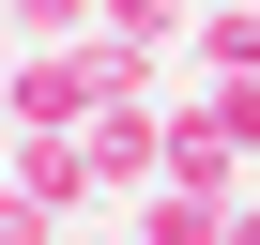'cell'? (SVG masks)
<instances>
[{"label": "cell", "instance_id": "obj_1", "mask_svg": "<svg viewBox=\"0 0 260 245\" xmlns=\"http://www.w3.org/2000/svg\"><path fill=\"white\" fill-rule=\"evenodd\" d=\"M0 169H16L46 215H92V199H107V169H92V138H77V122H46V138H0Z\"/></svg>", "mask_w": 260, "mask_h": 245}, {"label": "cell", "instance_id": "obj_2", "mask_svg": "<svg viewBox=\"0 0 260 245\" xmlns=\"http://www.w3.org/2000/svg\"><path fill=\"white\" fill-rule=\"evenodd\" d=\"M245 184H138V245H230Z\"/></svg>", "mask_w": 260, "mask_h": 245}, {"label": "cell", "instance_id": "obj_3", "mask_svg": "<svg viewBox=\"0 0 260 245\" xmlns=\"http://www.w3.org/2000/svg\"><path fill=\"white\" fill-rule=\"evenodd\" d=\"M199 62L214 77H260V0H214V16H199Z\"/></svg>", "mask_w": 260, "mask_h": 245}, {"label": "cell", "instance_id": "obj_4", "mask_svg": "<svg viewBox=\"0 0 260 245\" xmlns=\"http://www.w3.org/2000/svg\"><path fill=\"white\" fill-rule=\"evenodd\" d=\"M199 122H214V138L260 169V77H214V92H199Z\"/></svg>", "mask_w": 260, "mask_h": 245}, {"label": "cell", "instance_id": "obj_5", "mask_svg": "<svg viewBox=\"0 0 260 245\" xmlns=\"http://www.w3.org/2000/svg\"><path fill=\"white\" fill-rule=\"evenodd\" d=\"M16 31H31V46H92V31H107V0H16Z\"/></svg>", "mask_w": 260, "mask_h": 245}, {"label": "cell", "instance_id": "obj_6", "mask_svg": "<svg viewBox=\"0 0 260 245\" xmlns=\"http://www.w3.org/2000/svg\"><path fill=\"white\" fill-rule=\"evenodd\" d=\"M0 245H61V215H46V199L16 184V169H0Z\"/></svg>", "mask_w": 260, "mask_h": 245}, {"label": "cell", "instance_id": "obj_7", "mask_svg": "<svg viewBox=\"0 0 260 245\" xmlns=\"http://www.w3.org/2000/svg\"><path fill=\"white\" fill-rule=\"evenodd\" d=\"M230 245H260V184H245V199H230Z\"/></svg>", "mask_w": 260, "mask_h": 245}, {"label": "cell", "instance_id": "obj_8", "mask_svg": "<svg viewBox=\"0 0 260 245\" xmlns=\"http://www.w3.org/2000/svg\"><path fill=\"white\" fill-rule=\"evenodd\" d=\"M16 46H31V31H16V0H0V62H16Z\"/></svg>", "mask_w": 260, "mask_h": 245}]
</instances>
